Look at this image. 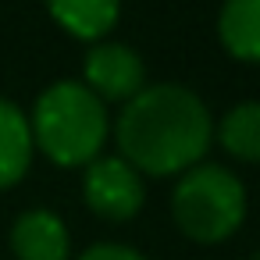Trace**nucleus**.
Returning a JSON list of instances; mask_svg holds the SVG:
<instances>
[{
  "mask_svg": "<svg viewBox=\"0 0 260 260\" xmlns=\"http://www.w3.org/2000/svg\"><path fill=\"white\" fill-rule=\"evenodd\" d=\"M118 146L125 164L150 175L196 168L210 146V114L182 86H143L118 118Z\"/></svg>",
  "mask_w": 260,
  "mask_h": 260,
  "instance_id": "obj_1",
  "label": "nucleus"
},
{
  "mask_svg": "<svg viewBox=\"0 0 260 260\" xmlns=\"http://www.w3.org/2000/svg\"><path fill=\"white\" fill-rule=\"evenodd\" d=\"M32 143L64 168L96 160V150L107 139L104 100L86 89V82H54L32 111Z\"/></svg>",
  "mask_w": 260,
  "mask_h": 260,
  "instance_id": "obj_2",
  "label": "nucleus"
},
{
  "mask_svg": "<svg viewBox=\"0 0 260 260\" xmlns=\"http://www.w3.org/2000/svg\"><path fill=\"white\" fill-rule=\"evenodd\" d=\"M47 8L79 40H96L118 22V0H47Z\"/></svg>",
  "mask_w": 260,
  "mask_h": 260,
  "instance_id": "obj_9",
  "label": "nucleus"
},
{
  "mask_svg": "<svg viewBox=\"0 0 260 260\" xmlns=\"http://www.w3.org/2000/svg\"><path fill=\"white\" fill-rule=\"evenodd\" d=\"M221 146L239 160H260V104H239L224 114Z\"/></svg>",
  "mask_w": 260,
  "mask_h": 260,
  "instance_id": "obj_10",
  "label": "nucleus"
},
{
  "mask_svg": "<svg viewBox=\"0 0 260 260\" xmlns=\"http://www.w3.org/2000/svg\"><path fill=\"white\" fill-rule=\"evenodd\" d=\"M221 43L239 61H260V0H224Z\"/></svg>",
  "mask_w": 260,
  "mask_h": 260,
  "instance_id": "obj_8",
  "label": "nucleus"
},
{
  "mask_svg": "<svg viewBox=\"0 0 260 260\" xmlns=\"http://www.w3.org/2000/svg\"><path fill=\"white\" fill-rule=\"evenodd\" d=\"M86 203L111 221H128L143 207V178L121 157L89 160L86 168Z\"/></svg>",
  "mask_w": 260,
  "mask_h": 260,
  "instance_id": "obj_4",
  "label": "nucleus"
},
{
  "mask_svg": "<svg viewBox=\"0 0 260 260\" xmlns=\"http://www.w3.org/2000/svg\"><path fill=\"white\" fill-rule=\"evenodd\" d=\"M171 214L189 239L221 242L246 217V189L228 168L196 164L182 175L171 196Z\"/></svg>",
  "mask_w": 260,
  "mask_h": 260,
  "instance_id": "obj_3",
  "label": "nucleus"
},
{
  "mask_svg": "<svg viewBox=\"0 0 260 260\" xmlns=\"http://www.w3.org/2000/svg\"><path fill=\"white\" fill-rule=\"evenodd\" d=\"M79 260H146V256H143V253H136V249H128V246L104 242V246H93V249H86Z\"/></svg>",
  "mask_w": 260,
  "mask_h": 260,
  "instance_id": "obj_11",
  "label": "nucleus"
},
{
  "mask_svg": "<svg viewBox=\"0 0 260 260\" xmlns=\"http://www.w3.org/2000/svg\"><path fill=\"white\" fill-rule=\"evenodd\" d=\"M29 160H32V128L15 104L0 100V189L15 185L25 175Z\"/></svg>",
  "mask_w": 260,
  "mask_h": 260,
  "instance_id": "obj_7",
  "label": "nucleus"
},
{
  "mask_svg": "<svg viewBox=\"0 0 260 260\" xmlns=\"http://www.w3.org/2000/svg\"><path fill=\"white\" fill-rule=\"evenodd\" d=\"M11 249L18 260H68V232L57 214L29 210L11 228Z\"/></svg>",
  "mask_w": 260,
  "mask_h": 260,
  "instance_id": "obj_6",
  "label": "nucleus"
},
{
  "mask_svg": "<svg viewBox=\"0 0 260 260\" xmlns=\"http://www.w3.org/2000/svg\"><path fill=\"white\" fill-rule=\"evenodd\" d=\"M143 61L128 47L104 43L86 57V89H93L100 100H132L143 89Z\"/></svg>",
  "mask_w": 260,
  "mask_h": 260,
  "instance_id": "obj_5",
  "label": "nucleus"
}]
</instances>
